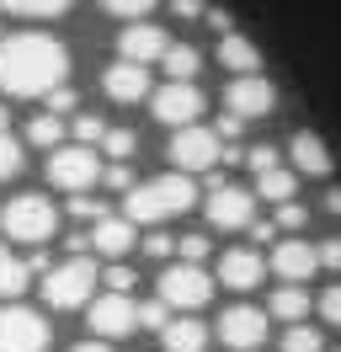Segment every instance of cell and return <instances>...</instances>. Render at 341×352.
<instances>
[{"label":"cell","instance_id":"12","mask_svg":"<svg viewBox=\"0 0 341 352\" xmlns=\"http://www.w3.org/2000/svg\"><path fill=\"white\" fill-rule=\"evenodd\" d=\"M224 107H230L240 123H251V118H267V112L277 107V96L261 75H234L230 86H224Z\"/></svg>","mask_w":341,"mask_h":352},{"label":"cell","instance_id":"31","mask_svg":"<svg viewBox=\"0 0 341 352\" xmlns=\"http://www.w3.org/2000/svg\"><path fill=\"white\" fill-rule=\"evenodd\" d=\"M16 171H21V144L11 133H0V182H11Z\"/></svg>","mask_w":341,"mask_h":352},{"label":"cell","instance_id":"43","mask_svg":"<svg viewBox=\"0 0 341 352\" xmlns=\"http://www.w3.org/2000/svg\"><path fill=\"white\" fill-rule=\"evenodd\" d=\"M315 262L336 272V267H341V241H325V245H315Z\"/></svg>","mask_w":341,"mask_h":352},{"label":"cell","instance_id":"34","mask_svg":"<svg viewBox=\"0 0 341 352\" xmlns=\"http://www.w3.org/2000/svg\"><path fill=\"white\" fill-rule=\"evenodd\" d=\"M102 182H107V187H118V192H133V187H139L123 160H118V166H102Z\"/></svg>","mask_w":341,"mask_h":352},{"label":"cell","instance_id":"9","mask_svg":"<svg viewBox=\"0 0 341 352\" xmlns=\"http://www.w3.org/2000/svg\"><path fill=\"white\" fill-rule=\"evenodd\" d=\"M219 342L234 347V352H261V342H267V309L230 305L224 315H219Z\"/></svg>","mask_w":341,"mask_h":352},{"label":"cell","instance_id":"46","mask_svg":"<svg viewBox=\"0 0 341 352\" xmlns=\"http://www.w3.org/2000/svg\"><path fill=\"white\" fill-rule=\"evenodd\" d=\"M176 16H203V0H176Z\"/></svg>","mask_w":341,"mask_h":352},{"label":"cell","instance_id":"15","mask_svg":"<svg viewBox=\"0 0 341 352\" xmlns=\"http://www.w3.org/2000/svg\"><path fill=\"white\" fill-rule=\"evenodd\" d=\"M118 48H123L128 65H155V59L170 48V38H166L155 22H128V27H123V38H118Z\"/></svg>","mask_w":341,"mask_h":352},{"label":"cell","instance_id":"33","mask_svg":"<svg viewBox=\"0 0 341 352\" xmlns=\"http://www.w3.org/2000/svg\"><path fill=\"white\" fill-rule=\"evenodd\" d=\"M69 214H75V219H107V214H112V208H102V203L96 198H85V192H75V198H69Z\"/></svg>","mask_w":341,"mask_h":352},{"label":"cell","instance_id":"19","mask_svg":"<svg viewBox=\"0 0 341 352\" xmlns=\"http://www.w3.org/2000/svg\"><path fill=\"white\" fill-rule=\"evenodd\" d=\"M331 150L320 144V133H294V171H304V176H331Z\"/></svg>","mask_w":341,"mask_h":352},{"label":"cell","instance_id":"13","mask_svg":"<svg viewBox=\"0 0 341 352\" xmlns=\"http://www.w3.org/2000/svg\"><path fill=\"white\" fill-rule=\"evenodd\" d=\"M261 278H267V256L251 251V245H230V251L219 256V283L234 288V294H251Z\"/></svg>","mask_w":341,"mask_h":352},{"label":"cell","instance_id":"35","mask_svg":"<svg viewBox=\"0 0 341 352\" xmlns=\"http://www.w3.org/2000/svg\"><path fill=\"white\" fill-rule=\"evenodd\" d=\"M139 326L166 331V326H170V305H139Z\"/></svg>","mask_w":341,"mask_h":352},{"label":"cell","instance_id":"41","mask_svg":"<svg viewBox=\"0 0 341 352\" xmlns=\"http://www.w3.org/2000/svg\"><path fill=\"white\" fill-rule=\"evenodd\" d=\"M102 133H107V123H102V118H80V123H75V139H80V144H96Z\"/></svg>","mask_w":341,"mask_h":352},{"label":"cell","instance_id":"36","mask_svg":"<svg viewBox=\"0 0 341 352\" xmlns=\"http://www.w3.org/2000/svg\"><path fill=\"white\" fill-rule=\"evenodd\" d=\"M304 224H309V214L298 203H277V230H304Z\"/></svg>","mask_w":341,"mask_h":352},{"label":"cell","instance_id":"40","mask_svg":"<svg viewBox=\"0 0 341 352\" xmlns=\"http://www.w3.org/2000/svg\"><path fill=\"white\" fill-rule=\"evenodd\" d=\"M144 256H176V241L160 235V230H149V235H144Z\"/></svg>","mask_w":341,"mask_h":352},{"label":"cell","instance_id":"4","mask_svg":"<svg viewBox=\"0 0 341 352\" xmlns=\"http://www.w3.org/2000/svg\"><path fill=\"white\" fill-rule=\"evenodd\" d=\"M54 224H59V214H54V203L38 198V192H21V198H11L6 208H0L6 241H21V245H43L48 235H54Z\"/></svg>","mask_w":341,"mask_h":352},{"label":"cell","instance_id":"2","mask_svg":"<svg viewBox=\"0 0 341 352\" xmlns=\"http://www.w3.org/2000/svg\"><path fill=\"white\" fill-rule=\"evenodd\" d=\"M197 203V187H192L187 171H170V176H155V182H139L123 203V219L128 224H160V219H176Z\"/></svg>","mask_w":341,"mask_h":352},{"label":"cell","instance_id":"20","mask_svg":"<svg viewBox=\"0 0 341 352\" xmlns=\"http://www.w3.org/2000/svg\"><path fill=\"white\" fill-rule=\"evenodd\" d=\"M160 336H166V352H203V347H208V326H203L197 315H182V320H170Z\"/></svg>","mask_w":341,"mask_h":352},{"label":"cell","instance_id":"23","mask_svg":"<svg viewBox=\"0 0 341 352\" xmlns=\"http://www.w3.org/2000/svg\"><path fill=\"white\" fill-rule=\"evenodd\" d=\"M267 305H272V315H277V320H288V326H298V320L309 315V294H304L298 283H283V288L272 294V299H267Z\"/></svg>","mask_w":341,"mask_h":352},{"label":"cell","instance_id":"18","mask_svg":"<svg viewBox=\"0 0 341 352\" xmlns=\"http://www.w3.org/2000/svg\"><path fill=\"white\" fill-rule=\"evenodd\" d=\"M91 245L102 251V256H128L133 251V224L128 219H118V214H107V219H96V230H91Z\"/></svg>","mask_w":341,"mask_h":352},{"label":"cell","instance_id":"42","mask_svg":"<svg viewBox=\"0 0 341 352\" xmlns=\"http://www.w3.org/2000/svg\"><path fill=\"white\" fill-rule=\"evenodd\" d=\"M245 160H251V171L261 176V171H272V166H277V150H272V144H256V150L245 155Z\"/></svg>","mask_w":341,"mask_h":352},{"label":"cell","instance_id":"21","mask_svg":"<svg viewBox=\"0 0 341 352\" xmlns=\"http://www.w3.org/2000/svg\"><path fill=\"white\" fill-rule=\"evenodd\" d=\"M219 59L230 75H256L261 69V54H256L251 38H240V32H224V43H219Z\"/></svg>","mask_w":341,"mask_h":352},{"label":"cell","instance_id":"27","mask_svg":"<svg viewBox=\"0 0 341 352\" xmlns=\"http://www.w3.org/2000/svg\"><path fill=\"white\" fill-rule=\"evenodd\" d=\"M59 139H64V118H54V112L27 123V144H38V150H59Z\"/></svg>","mask_w":341,"mask_h":352},{"label":"cell","instance_id":"1","mask_svg":"<svg viewBox=\"0 0 341 352\" xmlns=\"http://www.w3.org/2000/svg\"><path fill=\"white\" fill-rule=\"evenodd\" d=\"M64 75L69 54L48 32H11L0 43V91L11 96H48L54 86H64Z\"/></svg>","mask_w":341,"mask_h":352},{"label":"cell","instance_id":"37","mask_svg":"<svg viewBox=\"0 0 341 352\" xmlns=\"http://www.w3.org/2000/svg\"><path fill=\"white\" fill-rule=\"evenodd\" d=\"M133 283H139V278H133V267H123V262L107 267V288H112V294H128Z\"/></svg>","mask_w":341,"mask_h":352},{"label":"cell","instance_id":"30","mask_svg":"<svg viewBox=\"0 0 341 352\" xmlns=\"http://www.w3.org/2000/svg\"><path fill=\"white\" fill-rule=\"evenodd\" d=\"M102 150L112 155V160H128V155L139 150V139H133V129H107L102 133Z\"/></svg>","mask_w":341,"mask_h":352},{"label":"cell","instance_id":"11","mask_svg":"<svg viewBox=\"0 0 341 352\" xmlns=\"http://www.w3.org/2000/svg\"><path fill=\"white\" fill-rule=\"evenodd\" d=\"M155 118L160 123H170V129H187V123H197L203 118V91L192 86V80H170L166 91H155Z\"/></svg>","mask_w":341,"mask_h":352},{"label":"cell","instance_id":"6","mask_svg":"<svg viewBox=\"0 0 341 352\" xmlns=\"http://www.w3.org/2000/svg\"><path fill=\"white\" fill-rule=\"evenodd\" d=\"M213 299V278L203 272V267H192V262H176L160 272V305L170 309H187V315H197V309Z\"/></svg>","mask_w":341,"mask_h":352},{"label":"cell","instance_id":"8","mask_svg":"<svg viewBox=\"0 0 341 352\" xmlns=\"http://www.w3.org/2000/svg\"><path fill=\"white\" fill-rule=\"evenodd\" d=\"M48 320L27 305H0V352H43Z\"/></svg>","mask_w":341,"mask_h":352},{"label":"cell","instance_id":"49","mask_svg":"<svg viewBox=\"0 0 341 352\" xmlns=\"http://www.w3.org/2000/svg\"><path fill=\"white\" fill-rule=\"evenodd\" d=\"M0 43H6V27H0Z\"/></svg>","mask_w":341,"mask_h":352},{"label":"cell","instance_id":"16","mask_svg":"<svg viewBox=\"0 0 341 352\" xmlns=\"http://www.w3.org/2000/svg\"><path fill=\"white\" fill-rule=\"evenodd\" d=\"M267 267H272L283 283H304L320 262H315V245H309V241H277L272 256H267Z\"/></svg>","mask_w":341,"mask_h":352},{"label":"cell","instance_id":"45","mask_svg":"<svg viewBox=\"0 0 341 352\" xmlns=\"http://www.w3.org/2000/svg\"><path fill=\"white\" fill-rule=\"evenodd\" d=\"M277 235V224H267V219H251V241H272Z\"/></svg>","mask_w":341,"mask_h":352},{"label":"cell","instance_id":"28","mask_svg":"<svg viewBox=\"0 0 341 352\" xmlns=\"http://www.w3.org/2000/svg\"><path fill=\"white\" fill-rule=\"evenodd\" d=\"M325 347V336L315 326H288L283 331V352H320Z\"/></svg>","mask_w":341,"mask_h":352},{"label":"cell","instance_id":"32","mask_svg":"<svg viewBox=\"0 0 341 352\" xmlns=\"http://www.w3.org/2000/svg\"><path fill=\"white\" fill-rule=\"evenodd\" d=\"M213 245H208V235H182V241H176V256H182V262H203V256H208Z\"/></svg>","mask_w":341,"mask_h":352},{"label":"cell","instance_id":"5","mask_svg":"<svg viewBox=\"0 0 341 352\" xmlns=\"http://www.w3.org/2000/svg\"><path fill=\"white\" fill-rule=\"evenodd\" d=\"M48 182L59 187V192H91L96 182H102V160L91 144H59V150L48 155Z\"/></svg>","mask_w":341,"mask_h":352},{"label":"cell","instance_id":"7","mask_svg":"<svg viewBox=\"0 0 341 352\" xmlns=\"http://www.w3.org/2000/svg\"><path fill=\"white\" fill-rule=\"evenodd\" d=\"M219 155H224V139L213 129H203V123H187V129L170 133V160H176V171H213Z\"/></svg>","mask_w":341,"mask_h":352},{"label":"cell","instance_id":"17","mask_svg":"<svg viewBox=\"0 0 341 352\" xmlns=\"http://www.w3.org/2000/svg\"><path fill=\"white\" fill-rule=\"evenodd\" d=\"M102 91L112 96V102H139L149 91V75H144V65H107L102 69Z\"/></svg>","mask_w":341,"mask_h":352},{"label":"cell","instance_id":"10","mask_svg":"<svg viewBox=\"0 0 341 352\" xmlns=\"http://www.w3.org/2000/svg\"><path fill=\"white\" fill-rule=\"evenodd\" d=\"M85 315H91V331H96V336H112V342L139 326V305H133V294H112V288H107L102 299H91Z\"/></svg>","mask_w":341,"mask_h":352},{"label":"cell","instance_id":"26","mask_svg":"<svg viewBox=\"0 0 341 352\" xmlns=\"http://www.w3.org/2000/svg\"><path fill=\"white\" fill-rule=\"evenodd\" d=\"M256 192H261L267 203H294V192H298V176H294V171H283V166H272V171H261Z\"/></svg>","mask_w":341,"mask_h":352},{"label":"cell","instance_id":"38","mask_svg":"<svg viewBox=\"0 0 341 352\" xmlns=\"http://www.w3.org/2000/svg\"><path fill=\"white\" fill-rule=\"evenodd\" d=\"M320 315H325L331 326H341V283H336V288H325V294H320Z\"/></svg>","mask_w":341,"mask_h":352},{"label":"cell","instance_id":"44","mask_svg":"<svg viewBox=\"0 0 341 352\" xmlns=\"http://www.w3.org/2000/svg\"><path fill=\"white\" fill-rule=\"evenodd\" d=\"M213 133H219V139H234V133H240V118H234V112H224V118H219V129H213Z\"/></svg>","mask_w":341,"mask_h":352},{"label":"cell","instance_id":"22","mask_svg":"<svg viewBox=\"0 0 341 352\" xmlns=\"http://www.w3.org/2000/svg\"><path fill=\"white\" fill-rule=\"evenodd\" d=\"M27 283H32V267L21 262L11 245L0 241V299H16V294H27Z\"/></svg>","mask_w":341,"mask_h":352},{"label":"cell","instance_id":"25","mask_svg":"<svg viewBox=\"0 0 341 352\" xmlns=\"http://www.w3.org/2000/svg\"><path fill=\"white\" fill-rule=\"evenodd\" d=\"M6 16H32V22H54L69 11V0H0Z\"/></svg>","mask_w":341,"mask_h":352},{"label":"cell","instance_id":"48","mask_svg":"<svg viewBox=\"0 0 341 352\" xmlns=\"http://www.w3.org/2000/svg\"><path fill=\"white\" fill-rule=\"evenodd\" d=\"M0 133H11V112H6V102H0Z\"/></svg>","mask_w":341,"mask_h":352},{"label":"cell","instance_id":"3","mask_svg":"<svg viewBox=\"0 0 341 352\" xmlns=\"http://www.w3.org/2000/svg\"><path fill=\"white\" fill-rule=\"evenodd\" d=\"M91 294H96V262L85 256H64L43 272V299L54 309H80L91 305Z\"/></svg>","mask_w":341,"mask_h":352},{"label":"cell","instance_id":"24","mask_svg":"<svg viewBox=\"0 0 341 352\" xmlns=\"http://www.w3.org/2000/svg\"><path fill=\"white\" fill-rule=\"evenodd\" d=\"M160 65H166L170 80H192V75L203 69V54H197L192 43H170L166 54H160Z\"/></svg>","mask_w":341,"mask_h":352},{"label":"cell","instance_id":"14","mask_svg":"<svg viewBox=\"0 0 341 352\" xmlns=\"http://www.w3.org/2000/svg\"><path fill=\"white\" fill-rule=\"evenodd\" d=\"M208 219L219 224V230H251L256 219V198L245 192V187H219V192H208Z\"/></svg>","mask_w":341,"mask_h":352},{"label":"cell","instance_id":"39","mask_svg":"<svg viewBox=\"0 0 341 352\" xmlns=\"http://www.w3.org/2000/svg\"><path fill=\"white\" fill-rule=\"evenodd\" d=\"M48 112H54V118L75 112V91H69V86H54V91H48Z\"/></svg>","mask_w":341,"mask_h":352},{"label":"cell","instance_id":"47","mask_svg":"<svg viewBox=\"0 0 341 352\" xmlns=\"http://www.w3.org/2000/svg\"><path fill=\"white\" fill-rule=\"evenodd\" d=\"M69 352H112L107 342H80V347H69Z\"/></svg>","mask_w":341,"mask_h":352},{"label":"cell","instance_id":"29","mask_svg":"<svg viewBox=\"0 0 341 352\" xmlns=\"http://www.w3.org/2000/svg\"><path fill=\"white\" fill-rule=\"evenodd\" d=\"M155 6H160V0H102L107 16H123V22H144Z\"/></svg>","mask_w":341,"mask_h":352}]
</instances>
